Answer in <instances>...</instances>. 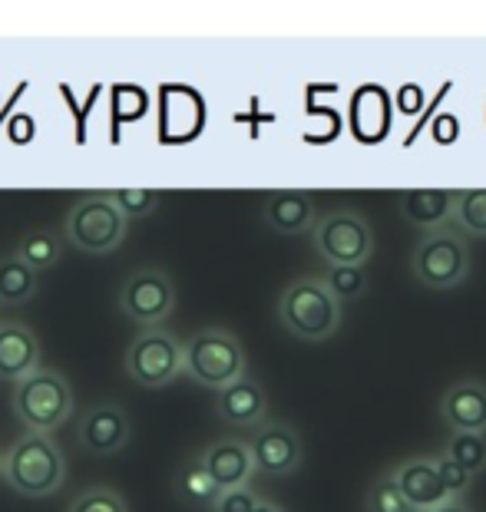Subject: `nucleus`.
<instances>
[{
    "instance_id": "obj_1",
    "label": "nucleus",
    "mask_w": 486,
    "mask_h": 512,
    "mask_svg": "<svg viewBox=\"0 0 486 512\" xmlns=\"http://www.w3.org/2000/svg\"><path fill=\"white\" fill-rule=\"evenodd\" d=\"M0 473H4L7 486L17 496L43 499L53 496L63 486V479H67V460H63V450L53 437L24 433L7 450L4 460H0Z\"/></svg>"
},
{
    "instance_id": "obj_2",
    "label": "nucleus",
    "mask_w": 486,
    "mask_h": 512,
    "mask_svg": "<svg viewBox=\"0 0 486 512\" xmlns=\"http://www.w3.org/2000/svg\"><path fill=\"white\" fill-rule=\"evenodd\" d=\"M14 417L27 433H43L50 437L53 430L63 427L73 413V387L60 370L37 367L34 374L14 384V397H10Z\"/></svg>"
},
{
    "instance_id": "obj_3",
    "label": "nucleus",
    "mask_w": 486,
    "mask_h": 512,
    "mask_svg": "<svg viewBox=\"0 0 486 512\" xmlns=\"http://www.w3.org/2000/svg\"><path fill=\"white\" fill-rule=\"evenodd\" d=\"M245 370V347L225 328H202L189 337V344H182V374L202 387L222 390L245 377Z\"/></svg>"
},
{
    "instance_id": "obj_4",
    "label": "nucleus",
    "mask_w": 486,
    "mask_h": 512,
    "mask_svg": "<svg viewBox=\"0 0 486 512\" xmlns=\"http://www.w3.org/2000/svg\"><path fill=\"white\" fill-rule=\"evenodd\" d=\"M278 321L298 341H328L341 328V304L331 298L321 278H295L278 298Z\"/></svg>"
},
{
    "instance_id": "obj_5",
    "label": "nucleus",
    "mask_w": 486,
    "mask_h": 512,
    "mask_svg": "<svg viewBox=\"0 0 486 512\" xmlns=\"http://www.w3.org/2000/svg\"><path fill=\"white\" fill-rule=\"evenodd\" d=\"M470 245L457 228H434L417 242L414 255H410V271L414 281L430 291L457 288L460 281L470 275Z\"/></svg>"
},
{
    "instance_id": "obj_6",
    "label": "nucleus",
    "mask_w": 486,
    "mask_h": 512,
    "mask_svg": "<svg viewBox=\"0 0 486 512\" xmlns=\"http://www.w3.org/2000/svg\"><path fill=\"white\" fill-rule=\"evenodd\" d=\"M129 222L116 212L106 192H90L63 219V238L83 255H113L123 245Z\"/></svg>"
},
{
    "instance_id": "obj_7",
    "label": "nucleus",
    "mask_w": 486,
    "mask_h": 512,
    "mask_svg": "<svg viewBox=\"0 0 486 512\" xmlns=\"http://www.w3.org/2000/svg\"><path fill=\"white\" fill-rule=\"evenodd\" d=\"M123 370L139 387H169L182 377V341L166 328H146L129 341Z\"/></svg>"
},
{
    "instance_id": "obj_8",
    "label": "nucleus",
    "mask_w": 486,
    "mask_h": 512,
    "mask_svg": "<svg viewBox=\"0 0 486 512\" xmlns=\"http://www.w3.org/2000/svg\"><path fill=\"white\" fill-rule=\"evenodd\" d=\"M311 238H315L318 255L328 261V265L364 268V261L374 255L371 225L364 222V215L351 209H338V212H328V215H321V219H315Z\"/></svg>"
},
{
    "instance_id": "obj_9",
    "label": "nucleus",
    "mask_w": 486,
    "mask_h": 512,
    "mask_svg": "<svg viewBox=\"0 0 486 512\" xmlns=\"http://www.w3.org/2000/svg\"><path fill=\"white\" fill-rule=\"evenodd\" d=\"M120 311L136 328H162L176 311V285L162 268H136L120 288Z\"/></svg>"
},
{
    "instance_id": "obj_10",
    "label": "nucleus",
    "mask_w": 486,
    "mask_h": 512,
    "mask_svg": "<svg viewBox=\"0 0 486 512\" xmlns=\"http://www.w3.org/2000/svg\"><path fill=\"white\" fill-rule=\"evenodd\" d=\"M245 446H248V453H252L255 473L291 476L301 466V437L295 427H288L282 420L258 423Z\"/></svg>"
},
{
    "instance_id": "obj_11",
    "label": "nucleus",
    "mask_w": 486,
    "mask_h": 512,
    "mask_svg": "<svg viewBox=\"0 0 486 512\" xmlns=\"http://www.w3.org/2000/svg\"><path fill=\"white\" fill-rule=\"evenodd\" d=\"M129 443V417L120 403H93L83 413L80 446L90 456H113Z\"/></svg>"
},
{
    "instance_id": "obj_12",
    "label": "nucleus",
    "mask_w": 486,
    "mask_h": 512,
    "mask_svg": "<svg viewBox=\"0 0 486 512\" xmlns=\"http://www.w3.org/2000/svg\"><path fill=\"white\" fill-rule=\"evenodd\" d=\"M394 486L401 489L407 506L414 512H434L437 506L447 503V493L437 479L434 456H410V460L397 463L391 470Z\"/></svg>"
},
{
    "instance_id": "obj_13",
    "label": "nucleus",
    "mask_w": 486,
    "mask_h": 512,
    "mask_svg": "<svg viewBox=\"0 0 486 512\" xmlns=\"http://www.w3.org/2000/svg\"><path fill=\"white\" fill-rule=\"evenodd\" d=\"M215 413L222 423H229L235 430H255L258 423H265L268 417V397L262 384L255 377H239L235 384L222 387L215 397Z\"/></svg>"
},
{
    "instance_id": "obj_14",
    "label": "nucleus",
    "mask_w": 486,
    "mask_h": 512,
    "mask_svg": "<svg viewBox=\"0 0 486 512\" xmlns=\"http://www.w3.org/2000/svg\"><path fill=\"white\" fill-rule=\"evenodd\" d=\"M199 456V463L205 466V473L212 476V483L222 489H239V486H252V476H255V466H252V453L248 446L235 437H225V440H215L205 446Z\"/></svg>"
},
{
    "instance_id": "obj_15",
    "label": "nucleus",
    "mask_w": 486,
    "mask_h": 512,
    "mask_svg": "<svg viewBox=\"0 0 486 512\" xmlns=\"http://www.w3.org/2000/svg\"><path fill=\"white\" fill-rule=\"evenodd\" d=\"M440 417L453 433H480L486 437V384L483 380H457L444 400Z\"/></svg>"
},
{
    "instance_id": "obj_16",
    "label": "nucleus",
    "mask_w": 486,
    "mask_h": 512,
    "mask_svg": "<svg viewBox=\"0 0 486 512\" xmlns=\"http://www.w3.org/2000/svg\"><path fill=\"white\" fill-rule=\"evenodd\" d=\"M40 367V341L34 328L20 321L0 324V377L4 380H24Z\"/></svg>"
},
{
    "instance_id": "obj_17",
    "label": "nucleus",
    "mask_w": 486,
    "mask_h": 512,
    "mask_svg": "<svg viewBox=\"0 0 486 512\" xmlns=\"http://www.w3.org/2000/svg\"><path fill=\"white\" fill-rule=\"evenodd\" d=\"M351 133L367 146L381 143L391 133V96L381 86L367 83L351 96Z\"/></svg>"
},
{
    "instance_id": "obj_18",
    "label": "nucleus",
    "mask_w": 486,
    "mask_h": 512,
    "mask_svg": "<svg viewBox=\"0 0 486 512\" xmlns=\"http://www.w3.org/2000/svg\"><path fill=\"white\" fill-rule=\"evenodd\" d=\"M265 225L275 235H301L315 228V205H311L308 192L301 189H282L272 192L265 202Z\"/></svg>"
},
{
    "instance_id": "obj_19",
    "label": "nucleus",
    "mask_w": 486,
    "mask_h": 512,
    "mask_svg": "<svg viewBox=\"0 0 486 512\" xmlns=\"http://www.w3.org/2000/svg\"><path fill=\"white\" fill-rule=\"evenodd\" d=\"M453 202H457V192L450 189H410L397 199V212L414 225L444 228V222H450L453 215Z\"/></svg>"
},
{
    "instance_id": "obj_20",
    "label": "nucleus",
    "mask_w": 486,
    "mask_h": 512,
    "mask_svg": "<svg viewBox=\"0 0 486 512\" xmlns=\"http://www.w3.org/2000/svg\"><path fill=\"white\" fill-rule=\"evenodd\" d=\"M172 493L182 506L189 509H209L215 506V499H219L222 489L212 483V476L205 473V466L199 463V456H189V460L179 463L176 476H172Z\"/></svg>"
},
{
    "instance_id": "obj_21",
    "label": "nucleus",
    "mask_w": 486,
    "mask_h": 512,
    "mask_svg": "<svg viewBox=\"0 0 486 512\" xmlns=\"http://www.w3.org/2000/svg\"><path fill=\"white\" fill-rule=\"evenodd\" d=\"M40 275L30 271L17 255L0 258V304H24L37 294Z\"/></svg>"
},
{
    "instance_id": "obj_22",
    "label": "nucleus",
    "mask_w": 486,
    "mask_h": 512,
    "mask_svg": "<svg viewBox=\"0 0 486 512\" xmlns=\"http://www.w3.org/2000/svg\"><path fill=\"white\" fill-rule=\"evenodd\" d=\"M14 255L24 261L30 271L43 275V271H50L60 261L63 248H60V238L53 235V232H47V228H34V232H27L17 242V252Z\"/></svg>"
},
{
    "instance_id": "obj_23",
    "label": "nucleus",
    "mask_w": 486,
    "mask_h": 512,
    "mask_svg": "<svg viewBox=\"0 0 486 512\" xmlns=\"http://www.w3.org/2000/svg\"><path fill=\"white\" fill-rule=\"evenodd\" d=\"M453 222L463 238H486V189H463L453 202Z\"/></svg>"
},
{
    "instance_id": "obj_24",
    "label": "nucleus",
    "mask_w": 486,
    "mask_h": 512,
    "mask_svg": "<svg viewBox=\"0 0 486 512\" xmlns=\"http://www.w3.org/2000/svg\"><path fill=\"white\" fill-rule=\"evenodd\" d=\"M444 456L457 463L467 476H477L486 470V437H480V433H453Z\"/></svg>"
},
{
    "instance_id": "obj_25",
    "label": "nucleus",
    "mask_w": 486,
    "mask_h": 512,
    "mask_svg": "<svg viewBox=\"0 0 486 512\" xmlns=\"http://www.w3.org/2000/svg\"><path fill=\"white\" fill-rule=\"evenodd\" d=\"M321 285L328 288L334 301H354L367 291V271L351 268V265H328V271L321 275Z\"/></svg>"
},
{
    "instance_id": "obj_26",
    "label": "nucleus",
    "mask_w": 486,
    "mask_h": 512,
    "mask_svg": "<svg viewBox=\"0 0 486 512\" xmlns=\"http://www.w3.org/2000/svg\"><path fill=\"white\" fill-rule=\"evenodd\" d=\"M106 195H110V202L116 205V212H120L126 222L146 219L149 212H156V205L162 199L159 189H113Z\"/></svg>"
},
{
    "instance_id": "obj_27",
    "label": "nucleus",
    "mask_w": 486,
    "mask_h": 512,
    "mask_svg": "<svg viewBox=\"0 0 486 512\" xmlns=\"http://www.w3.org/2000/svg\"><path fill=\"white\" fill-rule=\"evenodd\" d=\"M364 512H414L407 506V499L401 496V489L394 486L391 473L377 476L371 489H367V503H364Z\"/></svg>"
},
{
    "instance_id": "obj_28",
    "label": "nucleus",
    "mask_w": 486,
    "mask_h": 512,
    "mask_svg": "<svg viewBox=\"0 0 486 512\" xmlns=\"http://www.w3.org/2000/svg\"><path fill=\"white\" fill-rule=\"evenodd\" d=\"M67 512H129L126 499L110 486H90L73 499Z\"/></svg>"
},
{
    "instance_id": "obj_29",
    "label": "nucleus",
    "mask_w": 486,
    "mask_h": 512,
    "mask_svg": "<svg viewBox=\"0 0 486 512\" xmlns=\"http://www.w3.org/2000/svg\"><path fill=\"white\" fill-rule=\"evenodd\" d=\"M434 463H437V479H440V486H444L447 499H463V493L470 489L473 476L463 473L457 463L447 460V456H434Z\"/></svg>"
},
{
    "instance_id": "obj_30",
    "label": "nucleus",
    "mask_w": 486,
    "mask_h": 512,
    "mask_svg": "<svg viewBox=\"0 0 486 512\" xmlns=\"http://www.w3.org/2000/svg\"><path fill=\"white\" fill-rule=\"evenodd\" d=\"M258 503H262V496H258L252 486H239V489H225V493H219L212 512H255Z\"/></svg>"
},
{
    "instance_id": "obj_31",
    "label": "nucleus",
    "mask_w": 486,
    "mask_h": 512,
    "mask_svg": "<svg viewBox=\"0 0 486 512\" xmlns=\"http://www.w3.org/2000/svg\"><path fill=\"white\" fill-rule=\"evenodd\" d=\"M434 143L440 146H450V143H457V136H460V123H457V116L453 113H444V116H437L434 119Z\"/></svg>"
},
{
    "instance_id": "obj_32",
    "label": "nucleus",
    "mask_w": 486,
    "mask_h": 512,
    "mask_svg": "<svg viewBox=\"0 0 486 512\" xmlns=\"http://www.w3.org/2000/svg\"><path fill=\"white\" fill-rule=\"evenodd\" d=\"M420 103H424V96H420V86L417 83H407L401 86V110L410 116V113H420Z\"/></svg>"
},
{
    "instance_id": "obj_33",
    "label": "nucleus",
    "mask_w": 486,
    "mask_h": 512,
    "mask_svg": "<svg viewBox=\"0 0 486 512\" xmlns=\"http://www.w3.org/2000/svg\"><path fill=\"white\" fill-rule=\"evenodd\" d=\"M434 512H473L467 503H463V499H447V503L444 506H437Z\"/></svg>"
},
{
    "instance_id": "obj_34",
    "label": "nucleus",
    "mask_w": 486,
    "mask_h": 512,
    "mask_svg": "<svg viewBox=\"0 0 486 512\" xmlns=\"http://www.w3.org/2000/svg\"><path fill=\"white\" fill-rule=\"evenodd\" d=\"M255 512H285L282 506H275V503H268V499H262V503L255 506Z\"/></svg>"
},
{
    "instance_id": "obj_35",
    "label": "nucleus",
    "mask_w": 486,
    "mask_h": 512,
    "mask_svg": "<svg viewBox=\"0 0 486 512\" xmlns=\"http://www.w3.org/2000/svg\"><path fill=\"white\" fill-rule=\"evenodd\" d=\"M0 460H4V456H0Z\"/></svg>"
}]
</instances>
